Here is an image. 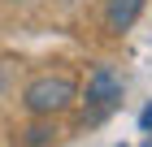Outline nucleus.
Wrapping results in <instances>:
<instances>
[{"label":"nucleus","mask_w":152,"mask_h":147,"mask_svg":"<svg viewBox=\"0 0 152 147\" xmlns=\"http://www.w3.org/2000/svg\"><path fill=\"white\" fill-rule=\"evenodd\" d=\"M74 104V82L70 78H35L26 87V108L35 117H48V113H61V108H70Z\"/></svg>","instance_id":"obj_1"},{"label":"nucleus","mask_w":152,"mask_h":147,"mask_svg":"<svg viewBox=\"0 0 152 147\" xmlns=\"http://www.w3.org/2000/svg\"><path fill=\"white\" fill-rule=\"evenodd\" d=\"M87 100H91V104H100V108L117 104V100H122V78H117L109 65L91 69V78H87Z\"/></svg>","instance_id":"obj_2"},{"label":"nucleus","mask_w":152,"mask_h":147,"mask_svg":"<svg viewBox=\"0 0 152 147\" xmlns=\"http://www.w3.org/2000/svg\"><path fill=\"white\" fill-rule=\"evenodd\" d=\"M139 9H143V0H109V13H104L109 30H126V26H135Z\"/></svg>","instance_id":"obj_3"},{"label":"nucleus","mask_w":152,"mask_h":147,"mask_svg":"<svg viewBox=\"0 0 152 147\" xmlns=\"http://www.w3.org/2000/svg\"><path fill=\"white\" fill-rule=\"evenodd\" d=\"M26 143H48V130L35 125V130H26Z\"/></svg>","instance_id":"obj_4"},{"label":"nucleus","mask_w":152,"mask_h":147,"mask_svg":"<svg viewBox=\"0 0 152 147\" xmlns=\"http://www.w3.org/2000/svg\"><path fill=\"white\" fill-rule=\"evenodd\" d=\"M139 130H143V134H148V130H152V104H148V108H143V113H139Z\"/></svg>","instance_id":"obj_5"},{"label":"nucleus","mask_w":152,"mask_h":147,"mask_svg":"<svg viewBox=\"0 0 152 147\" xmlns=\"http://www.w3.org/2000/svg\"><path fill=\"white\" fill-rule=\"evenodd\" d=\"M4 82H9V74H4V65H0V91H4Z\"/></svg>","instance_id":"obj_6"}]
</instances>
